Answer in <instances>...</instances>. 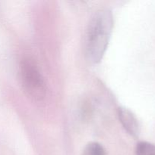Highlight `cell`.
Instances as JSON below:
<instances>
[{"instance_id": "5", "label": "cell", "mask_w": 155, "mask_h": 155, "mask_svg": "<svg viewBox=\"0 0 155 155\" xmlns=\"http://www.w3.org/2000/svg\"><path fill=\"white\" fill-rule=\"evenodd\" d=\"M136 155H155V145L147 142H140L135 149Z\"/></svg>"}, {"instance_id": "2", "label": "cell", "mask_w": 155, "mask_h": 155, "mask_svg": "<svg viewBox=\"0 0 155 155\" xmlns=\"http://www.w3.org/2000/svg\"><path fill=\"white\" fill-rule=\"evenodd\" d=\"M19 78L26 96L34 102H41L46 95V86L43 77L33 59L24 57L19 65Z\"/></svg>"}, {"instance_id": "3", "label": "cell", "mask_w": 155, "mask_h": 155, "mask_svg": "<svg viewBox=\"0 0 155 155\" xmlns=\"http://www.w3.org/2000/svg\"><path fill=\"white\" fill-rule=\"evenodd\" d=\"M118 117L123 128L130 136L134 138L139 136L141 132L139 121L132 110L126 107H119Z\"/></svg>"}, {"instance_id": "1", "label": "cell", "mask_w": 155, "mask_h": 155, "mask_svg": "<svg viewBox=\"0 0 155 155\" xmlns=\"http://www.w3.org/2000/svg\"><path fill=\"white\" fill-rule=\"evenodd\" d=\"M113 27V17L107 8L97 11L90 19L86 29L84 49L87 59L99 63L106 51Z\"/></svg>"}, {"instance_id": "4", "label": "cell", "mask_w": 155, "mask_h": 155, "mask_svg": "<svg viewBox=\"0 0 155 155\" xmlns=\"http://www.w3.org/2000/svg\"><path fill=\"white\" fill-rule=\"evenodd\" d=\"M82 155H106V151L101 144L91 142L87 144Z\"/></svg>"}]
</instances>
